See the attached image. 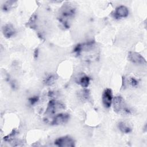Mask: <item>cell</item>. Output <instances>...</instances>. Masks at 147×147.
Here are the masks:
<instances>
[{
	"instance_id": "obj_1",
	"label": "cell",
	"mask_w": 147,
	"mask_h": 147,
	"mask_svg": "<svg viewBox=\"0 0 147 147\" xmlns=\"http://www.w3.org/2000/svg\"><path fill=\"white\" fill-rule=\"evenodd\" d=\"M63 9L60 10L59 20V21L64 25V26L68 28L69 21L73 18L75 14V9L74 8V7L68 5V4L63 6Z\"/></svg>"
},
{
	"instance_id": "obj_2",
	"label": "cell",
	"mask_w": 147,
	"mask_h": 147,
	"mask_svg": "<svg viewBox=\"0 0 147 147\" xmlns=\"http://www.w3.org/2000/svg\"><path fill=\"white\" fill-rule=\"evenodd\" d=\"M113 108L114 111L118 114H130L131 113V110L121 96H115L113 100Z\"/></svg>"
},
{
	"instance_id": "obj_3",
	"label": "cell",
	"mask_w": 147,
	"mask_h": 147,
	"mask_svg": "<svg viewBox=\"0 0 147 147\" xmlns=\"http://www.w3.org/2000/svg\"><path fill=\"white\" fill-rule=\"evenodd\" d=\"M64 109V105L63 104L57 100H51L48 103L45 113L47 115H52L56 113L59 110Z\"/></svg>"
},
{
	"instance_id": "obj_4",
	"label": "cell",
	"mask_w": 147,
	"mask_h": 147,
	"mask_svg": "<svg viewBox=\"0 0 147 147\" xmlns=\"http://www.w3.org/2000/svg\"><path fill=\"white\" fill-rule=\"evenodd\" d=\"M55 145L59 147H73L75 146L74 140L68 136L59 137L55 141Z\"/></svg>"
},
{
	"instance_id": "obj_5",
	"label": "cell",
	"mask_w": 147,
	"mask_h": 147,
	"mask_svg": "<svg viewBox=\"0 0 147 147\" xmlns=\"http://www.w3.org/2000/svg\"><path fill=\"white\" fill-rule=\"evenodd\" d=\"M69 118V115L67 113H60L55 115L50 123L53 125H58L66 123Z\"/></svg>"
},
{
	"instance_id": "obj_6",
	"label": "cell",
	"mask_w": 147,
	"mask_h": 147,
	"mask_svg": "<svg viewBox=\"0 0 147 147\" xmlns=\"http://www.w3.org/2000/svg\"><path fill=\"white\" fill-rule=\"evenodd\" d=\"M128 59L133 63L137 64H146V61L142 56L135 52H130L128 53Z\"/></svg>"
},
{
	"instance_id": "obj_7",
	"label": "cell",
	"mask_w": 147,
	"mask_h": 147,
	"mask_svg": "<svg viewBox=\"0 0 147 147\" xmlns=\"http://www.w3.org/2000/svg\"><path fill=\"white\" fill-rule=\"evenodd\" d=\"M113 100V93L110 88H106L102 94V102L106 108H109L111 106Z\"/></svg>"
},
{
	"instance_id": "obj_8",
	"label": "cell",
	"mask_w": 147,
	"mask_h": 147,
	"mask_svg": "<svg viewBox=\"0 0 147 147\" xmlns=\"http://www.w3.org/2000/svg\"><path fill=\"white\" fill-rule=\"evenodd\" d=\"M129 14V10L125 6H119L114 11V17L116 19H120L126 17Z\"/></svg>"
},
{
	"instance_id": "obj_9",
	"label": "cell",
	"mask_w": 147,
	"mask_h": 147,
	"mask_svg": "<svg viewBox=\"0 0 147 147\" xmlns=\"http://www.w3.org/2000/svg\"><path fill=\"white\" fill-rule=\"evenodd\" d=\"M2 32L4 36L6 38H10L15 33V29L11 24H7L3 26Z\"/></svg>"
},
{
	"instance_id": "obj_10",
	"label": "cell",
	"mask_w": 147,
	"mask_h": 147,
	"mask_svg": "<svg viewBox=\"0 0 147 147\" xmlns=\"http://www.w3.org/2000/svg\"><path fill=\"white\" fill-rule=\"evenodd\" d=\"M118 127L119 130L123 133H129L131 131L132 129L130 124L125 121H121L118 124Z\"/></svg>"
},
{
	"instance_id": "obj_11",
	"label": "cell",
	"mask_w": 147,
	"mask_h": 147,
	"mask_svg": "<svg viewBox=\"0 0 147 147\" xmlns=\"http://www.w3.org/2000/svg\"><path fill=\"white\" fill-rule=\"evenodd\" d=\"M90 78L87 76H83L82 77L79 81V84L83 87H87L90 84Z\"/></svg>"
},
{
	"instance_id": "obj_12",
	"label": "cell",
	"mask_w": 147,
	"mask_h": 147,
	"mask_svg": "<svg viewBox=\"0 0 147 147\" xmlns=\"http://www.w3.org/2000/svg\"><path fill=\"white\" fill-rule=\"evenodd\" d=\"M55 80V78L53 77V76H49L48 78H47L45 79V84H48L50 85L52 83H53V82Z\"/></svg>"
},
{
	"instance_id": "obj_13",
	"label": "cell",
	"mask_w": 147,
	"mask_h": 147,
	"mask_svg": "<svg viewBox=\"0 0 147 147\" xmlns=\"http://www.w3.org/2000/svg\"><path fill=\"white\" fill-rule=\"evenodd\" d=\"M129 82H130V84L133 86V87H137L138 84V80L135 79L134 78H130V79H129Z\"/></svg>"
},
{
	"instance_id": "obj_14",
	"label": "cell",
	"mask_w": 147,
	"mask_h": 147,
	"mask_svg": "<svg viewBox=\"0 0 147 147\" xmlns=\"http://www.w3.org/2000/svg\"><path fill=\"white\" fill-rule=\"evenodd\" d=\"M38 100V97L35 96L30 98L29 99V102L31 105H34V103H36L37 102Z\"/></svg>"
}]
</instances>
